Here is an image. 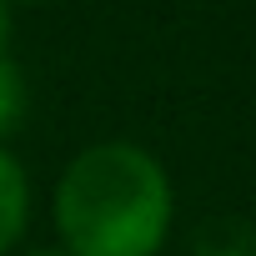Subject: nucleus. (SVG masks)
I'll return each instance as SVG.
<instances>
[{"label":"nucleus","instance_id":"f257e3e1","mask_svg":"<svg viewBox=\"0 0 256 256\" xmlns=\"http://www.w3.org/2000/svg\"><path fill=\"white\" fill-rule=\"evenodd\" d=\"M50 241L66 256H161L181 196L171 166L131 136H100L66 156L46 196Z\"/></svg>","mask_w":256,"mask_h":256},{"label":"nucleus","instance_id":"f03ea898","mask_svg":"<svg viewBox=\"0 0 256 256\" xmlns=\"http://www.w3.org/2000/svg\"><path fill=\"white\" fill-rule=\"evenodd\" d=\"M36 226V181L30 166L16 156L10 141H0V256H16Z\"/></svg>","mask_w":256,"mask_h":256},{"label":"nucleus","instance_id":"7ed1b4c3","mask_svg":"<svg viewBox=\"0 0 256 256\" xmlns=\"http://www.w3.org/2000/svg\"><path fill=\"white\" fill-rule=\"evenodd\" d=\"M26 110H30V80H26V66L6 50L0 56V141H10L26 126Z\"/></svg>","mask_w":256,"mask_h":256},{"label":"nucleus","instance_id":"20e7f679","mask_svg":"<svg viewBox=\"0 0 256 256\" xmlns=\"http://www.w3.org/2000/svg\"><path fill=\"white\" fill-rule=\"evenodd\" d=\"M201 256H256V236H246L241 226H226V236H211Z\"/></svg>","mask_w":256,"mask_h":256},{"label":"nucleus","instance_id":"39448f33","mask_svg":"<svg viewBox=\"0 0 256 256\" xmlns=\"http://www.w3.org/2000/svg\"><path fill=\"white\" fill-rule=\"evenodd\" d=\"M10 36H16V10L6 6V0H0V56L10 50Z\"/></svg>","mask_w":256,"mask_h":256},{"label":"nucleus","instance_id":"423d86ee","mask_svg":"<svg viewBox=\"0 0 256 256\" xmlns=\"http://www.w3.org/2000/svg\"><path fill=\"white\" fill-rule=\"evenodd\" d=\"M16 256H66V251H60L56 241H26V246H20Z\"/></svg>","mask_w":256,"mask_h":256},{"label":"nucleus","instance_id":"0eeeda50","mask_svg":"<svg viewBox=\"0 0 256 256\" xmlns=\"http://www.w3.org/2000/svg\"><path fill=\"white\" fill-rule=\"evenodd\" d=\"M10 10H20V6H56V0H6Z\"/></svg>","mask_w":256,"mask_h":256}]
</instances>
